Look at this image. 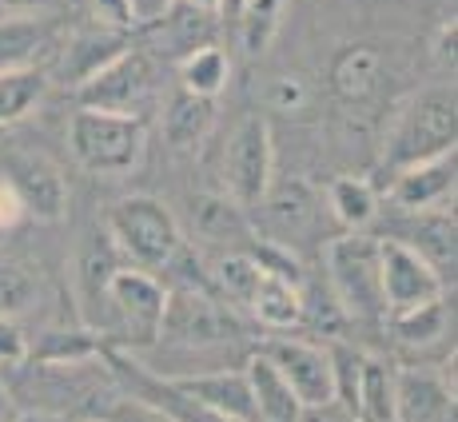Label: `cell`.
<instances>
[{
  "label": "cell",
  "instance_id": "obj_6",
  "mask_svg": "<svg viewBox=\"0 0 458 422\" xmlns=\"http://www.w3.org/2000/svg\"><path fill=\"white\" fill-rule=\"evenodd\" d=\"M235 339H243V323L235 319V307L216 299L208 287L188 283L167 291L160 339L156 342L183 350H211V347H227Z\"/></svg>",
  "mask_w": 458,
  "mask_h": 422
},
{
  "label": "cell",
  "instance_id": "obj_25",
  "mask_svg": "<svg viewBox=\"0 0 458 422\" xmlns=\"http://www.w3.org/2000/svg\"><path fill=\"white\" fill-rule=\"evenodd\" d=\"M399 240H407L443 279H446V271L454 275V207L415 211L411 235H399Z\"/></svg>",
  "mask_w": 458,
  "mask_h": 422
},
{
  "label": "cell",
  "instance_id": "obj_30",
  "mask_svg": "<svg viewBox=\"0 0 458 422\" xmlns=\"http://www.w3.org/2000/svg\"><path fill=\"white\" fill-rule=\"evenodd\" d=\"M44 295V279L21 255H0V315L4 319H21Z\"/></svg>",
  "mask_w": 458,
  "mask_h": 422
},
{
  "label": "cell",
  "instance_id": "obj_43",
  "mask_svg": "<svg viewBox=\"0 0 458 422\" xmlns=\"http://www.w3.org/2000/svg\"><path fill=\"white\" fill-rule=\"evenodd\" d=\"M52 0H0V8H8L13 16H29V13H44Z\"/></svg>",
  "mask_w": 458,
  "mask_h": 422
},
{
  "label": "cell",
  "instance_id": "obj_16",
  "mask_svg": "<svg viewBox=\"0 0 458 422\" xmlns=\"http://www.w3.org/2000/svg\"><path fill=\"white\" fill-rule=\"evenodd\" d=\"M454 152L435 156V160L411 164V168H399L391 180V204L403 211H435L454 204Z\"/></svg>",
  "mask_w": 458,
  "mask_h": 422
},
{
  "label": "cell",
  "instance_id": "obj_32",
  "mask_svg": "<svg viewBox=\"0 0 458 422\" xmlns=\"http://www.w3.org/2000/svg\"><path fill=\"white\" fill-rule=\"evenodd\" d=\"M175 72H180V88L216 100L232 80V56L219 44H204V48L188 52L183 60H175Z\"/></svg>",
  "mask_w": 458,
  "mask_h": 422
},
{
  "label": "cell",
  "instance_id": "obj_33",
  "mask_svg": "<svg viewBox=\"0 0 458 422\" xmlns=\"http://www.w3.org/2000/svg\"><path fill=\"white\" fill-rule=\"evenodd\" d=\"M355 422H394V367H386L383 359H363Z\"/></svg>",
  "mask_w": 458,
  "mask_h": 422
},
{
  "label": "cell",
  "instance_id": "obj_44",
  "mask_svg": "<svg viewBox=\"0 0 458 422\" xmlns=\"http://www.w3.org/2000/svg\"><path fill=\"white\" fill-rule=\"evenodd\" d=\"M13 422H60L56 415H44V410H21Z\"/></svg>",
  "mask_w": 458,
  "mask_h": 422
},
{
  "label": "cell",
  "instance_id": "obj_18",
  "mask_svg": "<svg viewBox=\"0 0 458 422\" xmlns=\"http://www.w3.org/2000/svg\"><path fill=\"white\" fill-rule=\"evenodd\" d=\"M144 32L152 37V56L183 60L188 52L204 48V44H216V13H204V8H196V4L172 0V8Z\"/></svg>",
  "mask_w": 458,
  "mask_h": 422
},
{
  "label": "cell",
  "instance_id": "obj_40",
  "mask_svg": "<svg viewBox=\"0 0 458 422\" xmlns=\"http://www.w3.org/2000/svg\"><path fill=\"white\" fill-rule=\"evenodd\" d=\"M24 355H29V335L16 327V319H4V315H0V367L21 363Z\"/></svg>",
  "mask_w": 458,
  "mask_h": 422
},
{
  "label": "cell",
  "instance_id": "obj_47",
  "mask_svg": "<svg viewBox=\"0 0 458 422\" xmlns=\"http://www.w3.org/2000/svg\"><path fill=\"white\" fill-rule=\"evenodd\" d=\"M243 0H224V8H219V13H227V16H235V8H240Z\"/></svg>",
  "mask_w": 458,
  "mask_h": 422
},
{
  "label": "cell",
  "instance_id": "obj_22",
  "mask_svg": "<svg viewBox=\"0 0 458 422\" xmlns=\"http://www.w3.org/2000/svg\"><path fill=\"white\" fill-rule=\"evenodd\" d=\"M191 232L208 248L235 251L243 243V235H251V227L243 207L232 196H196L191 199Z\"/></svg>",
  "mask_w": 458,
  "mask_h": 422
},
{
  "label": "cell",
  "instance_id": "obj_7",
  "mask_svg": "<svg viewBox=\"0 0 458 422\" xmlns=\"http://www.w3.org/2000/svg\"><path fill=\"white\" fill-rule=\"evenodd\" d=\"M327 263V291L343 307L347 319H378L383 311V287H378V240L371 235H335L323 248Z\"/></svg>",
  "mask_w": 458,
  "mask_h": 422
},
{
  "label": "cell",
  "instance_id": "obj_34",
  "mask_svg": "<svg viewBox=\"0 0 458 422\" xmlns=\"http://www.w3.org/2000/svg\"><path fill=\"white\" fill-rule=\"evenodd\" d=\"M116 267H120V251H116V243L108 240V232L88 235L84 248H81V267H76V275H81V295H84L88 319L96 315L100 291H104V283H108V275Z\"/></svg>",
  "mask_w": 458,
  "mask_h": 422
},
{
  "label": "cell",
  "instance_id": "obj_38",
  "mask_svg": "<svg viewBox=\"0 0 458 422\" xmlns=\"http://www.w3.org/2000/svg\"><path fill=\"white\" fill-rule=\"evenodd\" d=\"M104 418L108 422H172L156 407H148V402H140V399H128V394H116V399L104 407Z\"/></svg>",
  "mask_w": 458,
  "mask_h": 422
},
{
  "label": "cell",
  "instance_id": "obj_10",
  "mask_svg": "<svg viewBox=\"0 0 458 422\" xmlns=\"http://www.w3.org/2000/svg\"><path fill=\"white\" fill-rule=\"evenodd\" d=\"M378 287H383V311L391 315L438 299L446 291V279L407 240L391 235L378 240Z\"/></svg>",
  "mask_w": 458,
  "mask_h": 422
},
{
  "label": "cell",
  "instance_id": "obj_2",
  "mask_svg": "<svg viewBox=\"0 0 458 422\" xmlns=\"http://www.w3.org/2000/svg\"><path fill=\"white\" fill-rule=\"evenodd\" d=\"M454 136H458L454 80L430 84L394 112L391 128L383 136V164L391 172H399V168H411V164L446 156L454 152Z\"/></svg>",
  "mask_w": 458,
  "mask_h": 422
},
{
  "label": "cell",
  "instance_id": "obj_27",
  "mask_svg": "<svg viewBox=\"0 0 458 422\" xmlns=\"http://www.w3.org/2000/svg\"><path fill=\"white\" fill-rule=\"evenodd\" d=\"M48 92V76L40 72V64L32 68H4L0 72V131L29 120L37 112V104Z\"/></svg>",
  "mask_w": 458,
  "mask_h": 422
},
{
  "label": "cell",
  "instance_id": "obj_8",
  "mask_svg": "<svg viewBox=\"0 0 458 422\" xmlns=\"http://www.w3.org/2000/svg\"><path fill=\"white\" fill-rule=\"evenodd\" d=\"M160 96V64L152 52L124 48L116 60L92 72L84 84H76V100L81 108H100V112H120V116H140L156 104Z\"/></svg>",
  "mask_w": 458,
  "mask_h": 422
},
{
  "label": "cell",
  "instance_id": "obj_9",
  "mask_svg": "<svg viewBox=\"0 0 458 422\" xmlns=\"http://www.w3.org/2000/svg\"><path fill=\"white\" fill-rule=\"evenodd\" d=\"M224 180H227V196L243 211L259 207L263 191L276 180V144H271L267 116L251 112L232 128L224 148Z\"/></svg>",
  "mask_w": 458,
  "mask_h": 422
},
{
  "label": "cell",
  "instance_id": "obj_37",
  "mask_svg": "<svg viewBox=\"0 0 458 422\" xmlns=\"http://www.w3.org/2000/svg\"><path fill=\"white\" fill-rule=\"evenodd\" d=\"M104 347L108 342L88 335V331H44L37 342H29L24 359H88V355H100Z\"/></svg>",
  "mask_w": 458,
  "mask_h": 422
},
{
  "label": "cell",
  "instance_id": "obj_11",
  "mask_svg": "<svg viewBox=\"0 0 458 422\" xmlns=\"http://www.w3.org/2000/svg\"><path fill=\"white\" fill-rule=\"evenodd\" d=\"M108 363H112V375H116L120 394L148 402V407H156L160 415H167L172 422H240V418H232V415H219V410L204 407V402H196L191 394L175 391V386L167 383L164 375L140 367L136 359L124 355V350L108 347Z\"/></svg>",
  "mask_w": 458,
  "mask_h": 422
},
{
  "label": "cell",
  "instance_id": "obj_19",
  "mask_svg": "<svg viewBox=\"0 0 458 422\" xmlns=\"http://www.w3.org/2000/svg\"><path fill=\"white\" fill-rule=\"evenodd\" d=\"M175 391L191 394L196 402L219 410V415H232L240 422H259L255 418V399L243 371H196V375H164Z\"/></svg>",
  "mask_w": 458,
  "mask_h": 422
},
{
  "label": "cell",
  "instance_id": "obj_39",
  "mask_svg": "<svg viewBox=\"0 0 458 422\" xmlns=\"http://www.w3.org/2000/svg\"><path fill=\"white\" fill-rule=\"evenodd\" d=\"M454 44H458V24H454V16H451V21L438 24L435 40H430V60H435L438 76H451V80H454V52H458Z\"/></svg>",
  "mask_w": 458,
  "mask_h": 422
},
{
  "label": "cell",
  "instance_id": "obj_3",
  "mask_svg": "<svg viewBox=\"0 0 458 422\" xmlns=\"http://www.w3.org/2000/svg\"><path fill=\"white\" fill-rule=\"evenodd\" d=\"M164 303H167V287L152 271L116 267L100 291L92 327H100L104 335H112L128 350L156 347L164 323Z\"/></svg>",
  "mask_w": 458,
  "mask_h": 422
},
{
  "label": "cell",
  "instance_id": "obj_42",
  "mask_svg": "<svg viewBox=\"0 0 458 422\" xmlns=\"http://www.w3.org/2000/svg\"><path fill=\"white\" fill-rule=\"evenodd\" d=\"M295 422H355V418L347 410H339L335 402H327V407H303Z\"/></svg>",
  "mask_w": 458,
  "mask_h": 422
},
{
  "label": "cell",
  "instance_id": "obj_46",
  "mask_svg": "<svg viewBox=\"0 0 458 422\" xmlns=\"http://www.w3.org/2000/svg\"><path fill=\"white\" fill-rule=\"evenodd\" d=\"M8 407H13V402H8V391H4V379H0V418L8 415Z\"/></svg>",
  "mask_w": 458,
  "mask_h": 422
},
{
  "label": "cell",
  "instance_id": "obj_28",
  "mask_svg": "<svg viewBox=\"0 0 458 422\" xmlns=\"http://www.w3.org/2000/svg\"><path fill=\"white\" fill-rule=\"evenodd\" d=\"M327 207L335 224H343L347 232H363L378 215V191L367 175H335L327 188Z\"/></svg>",
  "mask_w": 458,
  "mask_h": 422
},
{
  "label": "cell",
  "instance_id": "obj_45",
  "mask_svg": "<svg viewBox=\"0 0 458 422\" xmlns=\"http://www.w3.org/2000/svg\"><path fill=\"white\" fill-rule=\"evenodd\" d=\"M183 4H196V8H204V13H216V16H219L224 0H183Z\"/></svg>",
  "mask_w": 458,
  "mask_h": 422
},
{
  "label": "cell",
  "instance_id": "obj_4",
  "mask_svg": "<svg viewBox=\"0 0 458 422\" xmlns=\"http://www.w3.org/2000/svg\"><path fill=\"white\" fill-rule=\"evenodd\" d=\"M68 148L72 160L84 172L120 180L144 164L148 152V128L140 116H120V112L100 108H76L68 120Z\"/></svg>",
  "mask_w": 458,
  "mask_h": 422
},
{
  "label": "cell",
  "instance_id": "obj_48",
  "mask_svg": "<svg viewBox=\"0 0 458 422\" xmlns=\"http://www.w3.org/2000/svg\"><path fill=\"white\" fill-rule=\"evenodd\" d=\"M92 422H108V418H104V415H100V418H92Z\"/></svg>",
  "mask_w": 458,
  "mask_h": 422
},
{
  "label": "cell",
  "instance_id": "obj_24",
  "mask_svg": "<svg viewBox=\"0 0 458 422\" xmlns=\"http://www.w3.org/2000/svg\"><path fill=\"white\" fill-rule=\"evenodd\" d=\"M243 375H248L251 399H255V418L259 422H295L299 418L303 407H299V399L292 394L287 379L276 371V363H271L263 350H255V355L248 359Z\"/></svg>",
  "mask_w": 458,
  "mask_h": 422
},
{
  "label": "cell",
  "instance_id": "obj_49",
  "mask_svg": "<svg viewBox=\"0 0 458 422\" xmlns=\"http://www.w3.org/2000/svg\"><path fill=\"white\" fill-rule=\"evenodd\" d=\"M0 136H4V131H0Z\"/></svg>",
  "mask_w": 458,
  "mask_h": 422
},
{
  "label": "cell",
  "instance_id": "obj_5",
  "mask_svg": "<svg viewBox=\"0 0 458 422\" xmlns=\"http://www.w3.org/2000/svg\"><path fill=\"white\" fill-rule=\"evenodd\" d=\"M104 232L116 243L120 259L136 263L140 271H167L175 251L183 248L180 219L156 196H128L120 204H112Z\"/></svg>",
  "mask_w": 458,
  "mask_h": 422
},
{
  "label": "cell",
  "instance_id": "obj_29",
  "mask_svg": "<svg viewBox=\"0 0 458 422\" xmlns=\"http://www.w3.org/2000/svg\"><path fill=\"white\" fill-rule=\"evenodd\" d=\"M259 263L255 255H243V251H224L216 263L208 267V291L216 299H224L227 307H248L251 303V291L259 283Z\"/></svg>",
  "mask_w": 458,
  "mask_h": 422
},
{
  "label": "cell",
  "instance_id": "obj_17",
  "mask_svg": "<svg viewBox=\"0 0 458 422\" xmlns=\"http://www.w3.org/2000/svg\"><path fill=\"white\" fill-rule=\"evenodd\" d=\"M383 76H386V64L375 44H347V48L335 52L331 68H327L331 96L339 104H347V108L371 104L383 92Z\"/></svg>",
  "mask_w": 458,
  "mask_h": 422
},
{
  "label": "cell",
  "instance_id": "obj_26",
  "mask_svg": "<svg viewBox=\"0 0 458 422\" xmlns=\"http://www.w3.org/2000/svg\"><path fill=\"white\" fill-rule=\"evenodd\" d=\"M52 44V24L40 21L37 13L29 16H4L0 21V72L4 68H32Z\"/></svg>",
  "mask_w": 458,
  "mask_h": 422
},
{
  "label": "cell",
  "instance_id": "obj_15",
  "mask_svg": "<svg viewBox=\"0 0 458 422\" xmlns=\"http://www.w3.org/2000/svg\"><path fill=\"white\" fill-rule=\"evenodd\" d=\"M394 422H454V383L430 367H394Z\"/></svg>",
  "mask_w": 458,
  "mask_h": 422
},
{
  "label": "cell",
  "instance_id": "obj_31",
  "mask_svg": "<svg viewBox=\"0 0 458 422\" xmlns=\"http://www.w3.org/2000/svg\"><path fill=\"white\" fill-rule=\"evenodd\" d=\"M391 323L394 339L403 347H430L446 335V323H451V307H446V295L430 299V303H419V307H407V311H391L386 315Z\"/></svg>",
  "mask_w": 458,
  "mask_h": 422
},
{
  "label": "cell",
  "instance_id": "obj_21",
  "mask_svg": "<svg viewBox=\"0 0 458 422\" xmlns=\"http://www.w3.org/2000/svg\"><path fill=\"white\" fill-rule=\"evenodd\" d=\"M128 37L131 32H120V29H108V24H84L76 29L64 44V56H60V72H64L68 84H84L92 72H100L108 60H116L120 52L128 48Z\"/></svg>",
  "mask_w": 458,
  "mask_h": 422
},
{
  "label": "cell",
  "instance_id": "obj_41",
  "mask_svg": "<svg viewBox=\"0 0 458 422\" xmlns=\"http://www.w3.org/2000/svg\"><path fill=\"white\" fill-rule=\"evenodd\" d=\"M24 219H29V211H24L21 196H16V188L0 175V232H13V227H21Z\"/></svg>",
  "mask_w": 458,
  "mask_h": 422
},
{
  "label": "cell",
  "instance_id": "obj_1",
  "mask_svg": "<svg viewBox=\"0 0 458 422\" xmlns=\"http://www.w3.org/2000/svg\"><path fill=\"white\" fill-rule=\"evenodd\" d=\"M8 402H21V410H44V415H81V410L108 407L120 394L116 375L108 363V347L88 359H21L0 367Z\"/></svg>",
  "mask_w": 458,
  "mask_h": 422
},
{
  "label": "cell",
  "instance_id": "obj_35",
  "mask_svg": "<svg viewBox=\"0 0 458 422\" xmlns=\"http://www.w3.org/2000/svg\"><path fill=\"white\" fill-rule=\"evenodd\" d=\"M279 24H284V0H243L235 8V32L248 56H263L276 44Z\"/></svg>",
  "mask_w": 458,
  "mask_h": 422
},
{
  "label": "cell",
  "instance_id": "obj_36",
  "mask_svg": "<svg viewBox=\"0 0 458 422\" xmlns=\"http://www.w3.org/2000/svg\"><path fill=\"white\" fill-rule=\"evenodd\" d=\"M263 100H267V108L279 112V116H303L315 104V84L299 72H279L263 88Z\"/></svg>",
  "mask_w": 458,
  "mask_h": 422
},
{
  "label": "cell",
  "instance_id": "obj_20",
  "mask_svg": "<svg viewBox=\"0 0 458 422\" xmlns=\"http://www.w3.org/2000/svg\"><path fill=\"white\" fill-rule=\"evenodd\" d=\"M211 128H216V100H211V96H196V92H188V88H175L164 100L160 131H164L167 148H175V152H196L211 136Z\"/></svg>",
  "mask_w": 458,
  "mask_h": 422
},
{
  "label": "cell",
  "instance_id": "obj_13",
  "mask_svg": "<svg viewBox=\"0 0 458 422\" xmlns=\"http://www.w3.org/2000/svg\"><path fill=\"white\" fill-rule=\"evenodd\" d=\"M259 207H263V219H267L271 243H284V248L307 240V235L319 227V215H323L319 191H315L307 180H299V175L271 180V188L263 191Z\"/></svg>",
  "mask_w": 458,
  "mask_h": 422
},
{
  "label": "cell",
  "instance_id": "obj_12",
  "mask_svg": "<svg viewBox=\"0 0 458 422\" xmlns=\"http://www.w3.org/2000/svg\"><path fill=\"white\" fill-rule=\"evenodd\" d=\"M263 355L276 363V371L287 379L299 407H327L335 402V375H331V350L323 342L307 339H271Z\"/></svg>",
  "mask_w": 458,
  "mask_h": 422
},
{
  "label": "cell",
  "instance_id": "obj_23",
  "mask_svg": "<svg viewBox=\"0 0 458 422\" xmlns=\"http://www.w3.org/2000/svg\"><path fill=\"white\" fill-rule=\"evenodd\" d=\"M248 307H251V315H255V323H259V327H267V331H295V327H303V283H292V279H284V275L263 271Z\"/></svg>",
  "mask_w": 458,
  "mask_h": 422
},
{
  "label": "cell",
  "instance_id": "obj_14",
  "mask_svg": "<svg viewBox=\"0 0 458 422\" xmlns=\"http://www.w3.org/2000/svg\"><path fill=\"white\" fill-rule=\"evenodd\" d=\"M4 180L16 188L24 211L40 224H60L68 215V183L52 160H44L40 152H13L8 156Z\"/></svg>",
  "mask_w": 458,
  "mask_h": 422
}]
</instances>
